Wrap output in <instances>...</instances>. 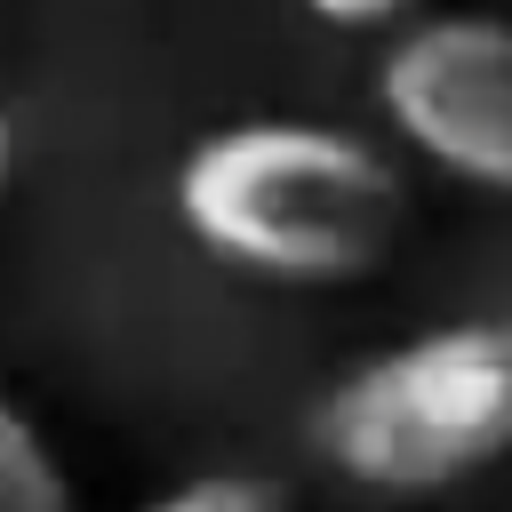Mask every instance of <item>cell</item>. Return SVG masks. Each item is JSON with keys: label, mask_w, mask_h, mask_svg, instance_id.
I'll return each mask as SVG.
<instances>
[{"label": "cell", "mask_w": 512, "mask_h": 512, "mask_svg": "<svg viewBox=\"0 0 512 512\" xmlns=\"http://www.w3.org/2000/svg\"><path fill=\"white\" fill-rule=\"evenodd\" d=\"M176 224L200 256L280 280V288H336L368 280L400 224L408 184L400 168L320 120H232L200 136L176 168Z\"/></svg>", "instance_id": "obj_1"}, {"label": "cell", "mask_w": 512, "mask_h": 512, "mask_svg": "<svg viewBox=\"0 0 512 512\" xmlns=\"http://www.w3.org/2000/svg\"><path fill=\"white\" fill-rule=\"evenodd\" d=\"M320 456L384 496L456 488L512 456V320L424 328L360 360L312 416Z\"/></svg>", "instance_id": "obj_2"}, {"label": "cell", "mask_w": 512, "mask_h": 512, "mask_svg": "<svg viewBox=\"0 0 512 512\" xmlns=\"http://www.w3.org/2000/svg\"><path fill=\"white\" fill-rule=\"evenodd\" d=\"M376 112L440 176L512 192V16H416L376 64Z\"/></svg>", "instance_id": "obj_3"}, {"label": "cell", "mask_w": 512, "mask_h": 512, "mask_svg": "<svg viewBox=\"0 0 512 512\" xmlns=\"http://www.w3.org/2000/svg\"><path fill=\"white\" fill-rule=\"evenodd\" d=\"M0 512H80L56 448H48L40 424H32L24 408H8V400H0Z\"/></svg>", "instance_id": "obj_4"}, {"label": "cell", "mask_w": 512, "mask_h": 512, "mask_svg": "<svg viewBox=\"0 0 512 512\" xmlns=\"http://www.w3.org/2000/svg\"><path fill=\"white\" fill-rule=\"evenodd\" d=\"M144 512H288V488L264 472H200V480L152 496Z\"/></svg>", "instance_id": "obj_5"}, {"label": "cell", "mask_w": 512, "mask_h": 512, "mask_svg": "<svg viewBox=\"0 0 512 512\" xmlns=\"http://www.w3.org/2000/svg\"><path fill=\"white\" fill-rule=\"evenodd\" d=\"M296 8L336 24V32H384V24H408L424 0H296Z\"/></svg>", "instance_id": "obj_6"}, {"label": "cell", "mask_w": 512, "mask_h": 512, "mask_svg": "<svg viewBox=\"0 0 512 512\" xmlns=\"http://www.w3.org/2000/svg\"><path fill=\"white\" fill-rule=\"evenodd\" d=\"M8 168H16V120L0 112V184H8Z\"/></svg>", "instance_id": "obj_7"}]
</instances>
